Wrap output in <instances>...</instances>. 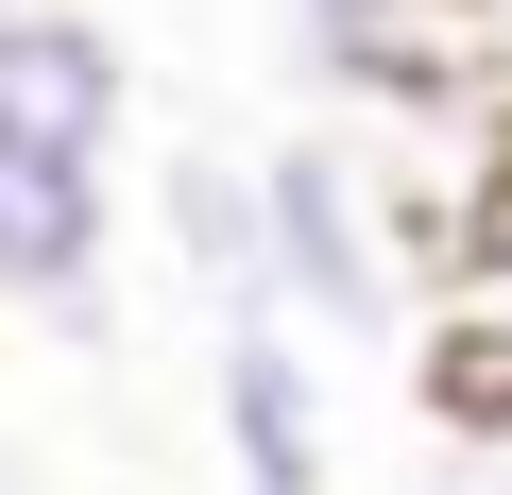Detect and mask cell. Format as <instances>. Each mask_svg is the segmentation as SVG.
I'll return each mask as SVG.
<instances>
[{
  "label": "cell",
  "instance_id": "1",
  "mask_svg": "<svg viewBox=\"0 0 512 495\" xmlns=\"http://www.w3.org/2000/svg\"><path fill=\"white\" fill-rule=\"evenodd\" d=\"M256 205H274V308L308 342H410V239H393L359 137H274Z\"/></svg>",
  "mask_w": 512,
  "mask_h": 495
},
{
  "label": "cell",
  "instance_id": "2",
  "mask_svg": "<svg viewBox=\"0 0 512 495\" xmlns=\"http://www.w3.org/2000/svg\"><path fill=\"white\" fill-rule=\"evenodd\" d=\"M0 308H35L69 342L120 325V171H52L0 137Z\"/></svg>",
  "mask_w": 512,
  "mask_h": 495
},
{
  "label": "cell",
  "instance_id": "3",
  "mask_svg": "<svg viewBox=\"0 0 512 495\" xmlns=\"http://www.w3.org/2000/svg\"><path fill=\"white\" fill-rule=\"evenodd\" d=\"M0 137L52 154V171H120V137H137V52L86 18V0H18V18H0Z\"/></svg>",
  "mask_w": 512,
  "mask_h": 495
},
{
  "label": "cell",
  "instance_id": "4",
  "mask_svg": "<svg viewBox=\"0 0 512 495\" xmlns=\"http://www.w3.org/2000/svg\"><path fill=\"white\" fill-rule=\"evenodd\" d=\"M205 427H222L239 495H325V342L291 308H239L205 359Z\"/></svg>",
  "mask_w": 512,
  "mask_h": 495
},
{
  "label": "cell",
  "instance_id": "5",
  "mask_svg": "<svg viewBox=\"0 0 512 495\" xmlns=\"http://www.w3.org/2000/svg\"><path fill=\"white\" fill-rule=\"evenodd\" d=\"M154 239L188 257V291L239 325V308H274V205H256V171L239 154H205V137H171V171H154Z\"/></svg>",
  "mask_w": 512,
  "mask_h": 495
},
{
  "label": "cell",
  "instance_id": "6",
  "mask_svg": "<svg viewBox=\"0 0 512 495\" xmlns=\"http://www.w3.org/2000/svg\"><path fill=\"white\" fill-rule=\"evenodd\" d=\"M444 410H512V222L461 257V308H444Z\"/></svg>",
  "mask_w": 512,
  "mask_h": 495
},
{
  "label": "cell",
  "instance_id": "7",
  "mask_svg": "<svg viewBox=\"0 0 512 495\" xmlns=\"http://www.w3.org/2000/svg\"><path fill=\"white\" fill-rule=\"evenodd\" d=\"M444 495H512V410H461V461H444Z\"/></svg>",
  "mask_w": 512,
  "mask_h": 495
},
{
  "label": "cell",
  "instance_id": "8",
  "mask_svg": "<svg viewBox=\"0 0 512 495\" xmlns=\"http://www.w3.org/2000/svg\"><path fill=\"white\" fill-rule=\"evenodd\" d=\"M0 18H18V0H0Z\"/></svg>",
  "mask_w": 512,
  "mask_h": 495
}]
</instances>
